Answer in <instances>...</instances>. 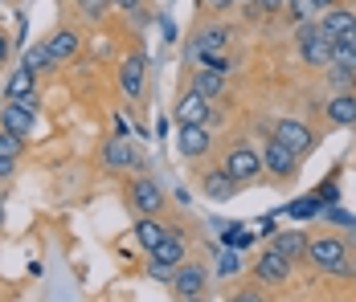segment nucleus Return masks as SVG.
I'll use <instances>...</instances> for the list:
<instances>
[{
    "label": "nucleus",
    "mask_w": 356,
    "mask_h": 302,
    "mask_svg": "<svg viewBox=\"0 0 356 302\" xmlns=\"http://www.w3.org/2000/svg\"><path fill=\"white\" fill-rule=\"evenodd\" d=\"M307 262L323 274H344V262H348V249L340 237H320V241H307Z\"/></svg>",
    "instance_id": "1"
},
{
    "label": "nucleus",
    "mask_w": 356,
    "mask_h": 302,
    "mask_svg": "<svg viewBox=\"0 0 356 302\" xmlns=\"http://www.w3.org/2000/svg\"><path fill=\"white\" fill-rule=\"evenodd\" d=\"M299 53L307 66H332V37L323 33L320 25H299Z\"/></svg>",
    "instance_id": "2"
},
{
    "label": "nucleus",
    "mask_w": 356,
    "mask_h": 302,
    "mask_svg": "<svg viewBox=\"0 0 356 302\" xmlns=\"http://www.w3.org/2000/svg\"><path fill=\"white\" fill-rule=\"evenodd\" d=\"M270 139H275V143H283L286 151H295V156L312 151V143H316V135L307 131V123H299V119H283V123H275Z\"/></svg>",
    "instance_id": "3"
},
{
    "label": "nucleus",
    "mask_w": 356,
    "mask_h": 302,
    "mask_svg": "<svg viewBox=\"0 0 356 302\" xmlns=\"http://www.w3.org/2000/svg\"><path fill=\"white\" fill-rule=\"evenodd\" d=\"M262 171H270L275 180H291V176L299 171V156H295V151H286L283 143H275V139H270V143L262 147Z\"/></svg>",
    "instance_id": "4"
},
{
    "label": "nucleus",
    "mask_w": 356,
    "mask_h": 302,
    "mask_svg": "<svg viewBox=\"0 0 356 302\" xmlns=\"http://www.w3.org/2000/svg\"><path fill=\"white\" fill-rule=\"evenodd\" d=\"M221 171H225L229 180L246 184V180H254V176L262 171V156H258V151H250V147H234V151L225 156V164H221Z\"/></svg>",
    "instance_id": "5"
},
{
    "label": "nucleus",
    "mask_w": 356,
    "mask_h": 302,
    "mask_svg": "<svg viewBox=\"0 0 356 302\" xmlns=\"http://www.w3.org/2000/svg\"><path fill=\"white\" fill-rule=\"evenodd\" d=\"M205 282H209V274L201 262H180L177 274H172V290H177V299H197L201 290H205Z\"/></svg>",
    "instance_id": "6"
},
{
    "label": "nucleus",
    "mask_w": 356,
    "mask_h": 302,
    "mask_svg": "<svg viewBox=\"0 0 356 302\" xmlns=\"http://www.w3.org/2000/svg\"><path fill=\"white\" fill-rule=\"evenodd\" d=\"M103 164H107L111 171H131V168H143V156L127 143V139H111L107 147H103Z\"/></svg>",
    "instance_id": "7"
},
{
    "label": "nucleus",
    "mask_w": 356,
    "mask_h": 302,
    "mask_svg": "<svg viewBox=\"0 0 356 302\" xmlns=\"http://www.w3.org/2000/svg\"><path fill=\"white\" fill-rule=\"evenodd\" d=\"M254 278L262 282V286H279L291 278V262H286L283 253H275V249H266L258 262H254Z\"/></svg>",
    "instance_id": "8"
},
{
    "label": "nucleus",
    "mask_w": 356,
    "mask_h": 302,
    "mask_svg": "<svg viewBox=\"0 0 356 302\" xmlns=\"http://www.w3.org/2000/svg\"><path fill=\"white\" fill-rule=\"evenodd\" d=\"M229 25H205L197 41H193V58H205V53H225L229 49Z\"/></svg>",
    "instance_id": "9"
},
{
    "label": "nucleus",
    "mask_w": 356,
    "mask_h": 302,
    "mask_svg": "<svg viewBox=\"0 0 356 302\" xmlns=\"http://www.w3.org/2000/svg\"><path fill=\"white\" fill-rule=\"evenodd\" d=\"M131 204L140 208L143 217H156V212L164 208V188H160L156 180H136V184H131Z\"/></svg>",
    "instance_id": "10"
},
{
    "label": "nucleus",
    "mask_w": 356,
    "mask_h": 302,
    "mask_svg": "<svg viewBox=\"0 0 356 302\" xmlns=\"http://www.w3.org/2000/svg\"><path fill=\"white\" fill-rule=\"evenodd\" d=\"M0 127L13 131V135H21V139H29L33 127H37V115L33 110H25V106H17V102H8V106L0 110Z\"/></svg>",
    "instance_id": "11"
},
{
    "label": "nucleus",
    "mask_w": 356,
    "mask_h": 302,
    "mask_svg": "<svg viewBox=\"0 0 356 302\" xmlns=\"http://www.w3.org/2000/svg\"><path fill=\"white\" fill-rule=\"evenodd\" d=\"M177 119H180V127H205L209 123V99H201L197 90L184 94L177 106Z\"/></svg>",
    "instance_id": "12"
},
{
    "label": "nucleus",
    "mask_w": 356,
    "mask_h": 302,
    "mask_svg": "<svg viewBox=\"0 0 356 302\" xmlns=\"http://www.w3.org/2000/svg\"><path fill=\"white\" fill-rule=\"evenodd\" d=\"M147 253H152V262H164V266H180V262H184V237H180V229H172V225H168L164 241H160L156 249H147Z\"/></svg>",
    "instance_id": "13"
},
{
    "label": "nucleus",
    "mask_w": 356,
    "mask_h": 302,
    "mask_svg": "<svg viewBox=\"0 0 356 302\" xmlns=\"http://www.w3.org/2000/svg\"><path fill=\"white\" fill-rule=\"evenodd\" d=\"M320 29L332 41H344V37L356 29V17L348 12V8H323V21H320Z\"/></svg>",
    "instance_id": "14"
},
{
    "label": "nucleus",
    "mask_w": 356,
    "mask_h": 302,
    "mask_svg": "<svg viewBox=\"0 0 356 302\" xmlns=\"http://www.w3.org/2000/svg\"><path fill=\"white\" fill-rule=\"evenodd\" d=\"M45 45H49V62H54V66H66L74 53H78V45H82V41H78V33H74V29H58V33L49 37Z\"/></svg>",
    "instance_id": "15"
},
{
    "label": "nucleus",
    "mask_w": 356,
    "mask_h": 302,
    "mask_svg": "<svg viewBox=\"0 0 356 302\" xmlns=\"http://www.w3.org/2000/svg\"><path fill=\"white\" fill-rule=\"evenodd\" d=\"M275 253H283L286 262L295 266L299 258H307V237L299 233V229H286V233H275V245H270Z\"/></svg>",
    "instance_id": "16"
},
{
    "label": "nucleus",
    "mask_w": 356,
    "mask_h": 302,
    "mask_svg": "<svg viewBox=\"0 0 356 302\" xmlns=\"http://www.w3.org/2000/svg\"><path fill=\"white\" fill-rule=\"evenodd\" d=\"M323 110H327V119H332L336 127H353V123H356V94H348V90H344V94L327 99V106H323Z\"/></svg>",
    "instance_id": "17"
},
{
    "label": "nucleus",
    "mask_w": 356,
    "mask_h": 302,
    "mask_svg": "<svg viewBox=\"0 0 356 302\" xmlns=\"http://www.w3.org/2000/svg\"><path fill=\"white\" fill-rule=\"evenodd\" d=\"M25 94H37V74L33 69H25V66H17L13 69V78L4 82V99L17 102V99H25Z\"/></svg>",
    "instance_id": "18"
},
{
    "label": "nucleus",
    "mask_w": 356,
    "mask_h": 302,
    "mask_svg": "<svg viewBox=\"0 0 356 302\" xmlns=\"http://www.w3.org/2000/svg\"><path fill=\"white\" fill-rule=\"evenodd\" d=\"M180 151H184L188 160L205 156V151H209V131H205V127H180Z\"/></svg>",
    "instance_id": "19"
},
{
    "label": "nucleus",
    "mask_w": 356,
    "mask_h": 302,
    "mask_svg": "<svg viewBox=\"0 0 356 302\" xmlns=\"http://www.w3.org/2000/svg\"><path fill=\"white\" fill-rule=\"evenodd\" d=\"M193 90L201 94V99H221L225 94V74H217V69H201L197 78H193Z\"/></svg>",
    "instance_id": "20"
},
{
    "label": "nucleus",
    "mask_w": 356,
    "mask_h": 302,
    "mask_svg": "<svg viewBox=\"0 0 356 302\" xmlns=\"http://www.w3.org/2000/svg\"><path fill=\"white\" fill-rule=\"evenodd\" d=\"M201 188H205V196H209V201H229V196L238 192V180H229L225 171L217 168V171L205 176V184H201Z\"/></svg>",
    "instance_id": "21"
},
{
    "label": "nucleus",
    "mask_w": 356,
    "mask_h": 302,
    "mask_svg": "<svg viewBox=\"0 0 356 302\" xmlns=\"http://www.w3.org/2000/svg\"><path fill=\"white\" fill-rule=\"evenodd\" d=\"M119 86H123L131 99L140 94L143 90V58H127V62L119 66Z\"/></svg>",
    "instance_id": "22"
},
{
    "label": "nucleus",
    "mask_w": 356,
    "mask_h": 302,
    "mask_svg": "<svg viewBox=\"0 0 356 302\" xmlns=\"http://www.w3.org/2000/svg\"><path fill=\"white\" fill-rule=\"evenodd\" d=\"M164 233H168V225H160L156 217H140L136 221V241H140L143 249H156L164 241Z\"/></svg>",
    "instance_id": "23"
},
{
    "label": "nucleus",
    "mask_w": 356,
    "mask_h": 302,
    "mask_svg": "<svg viewBox=\"0 0 356 302\" xmlns=\"http://www.w3.org/2000/svg\"><path fill=\"white\" fill-rule=\"evenodd\" d=\"M21 66L25 69H54V62H49V45H45V41H37V45H29V49H25V62H21Z\"/></svg>",
    "instance_id": "24"
},
{
    "label": "nucleus",
    "mask_w": 356,
    "mask_h": 302,
    "mask_svg": "<svg viewBox=\"0 0 356 302\" xmlns=\"http://www.w3.org/2000/svg\"><path fill=\"white\" fill-rule=\"evenodd\" d=\"M283 212L291 221H307V217H320V201H316V196H303V201H291Z\"/></svg>",
    "instance_id": "25"
},
{
    "label": "nucleus",
    "mask_w": 356,
    "mask_h": 302,
    "mask_svg": "<svg viewBox=\"0 0 356 302\" xmlns=\"http://www.w3.org/2000/svg\"><path fill=\"white\" fill-rule=\"evenodd\" d=\"M332 66L356 74V49L348 45V41H332Z\"/></svg>",
    "instance_id": "26"
},
{
    "label": "nucleus",
    "mask_w": 356,
    "mask_h": 302,
    "mask_svg": "<svg viewBox=\"0 0 356 302\" xmlns=\"http://www.w3.org/2000/svg\"><path fill=\"white\" fill-rule=\"evenodd\" d=\"M25 151V139L21 135H13V131H4L0 127V160H17Z\"/></svg>",
    "instance_id": "27"
},
{
    "label": "nucleus",
    "mask_w": 356,
    "mask_h": 302,
    "mask_svg": "<svg viewBox=\"0 0 356 302\" xmlns=\"http://www.w3.org/2000/svg\"><path fill=\"white\" fill-rule=\"evenodd\" d=\"M238 269H242V258H238V249L221 253V262H217V274H221V278H229V274H238Z\"/></svg>",
    "instance_id": "28"
},
{
    "label": "nucleus",
    "mask_w": 356,
    "mask_h": 302,
    "mask_svg": "<svg viewBox=\"0 0 356 302\" xmlns=\"http://www.w3.org/2000/svg\"><path fill=\"white\" fill-rule=\"evenodd\" d=\"M197 62H201L205 69H217V74H229V66H234L225 53H205V58H197Z\"/></svg>",
    "instance_id": "29"
},
{
    "label": "nucleus",
    "mask_w": 356,
    "mask_h": 302,
    "mask_svg": "<svg viewBox=\"0 0 356 302\" xmlns=\"http://www.w3.org/2000/svg\"><path fill=\"white\" fill-rule=\"evenodd\" d=\"M82 4V12L90 17V21H99V17H107V8H111V0H78Z\"/></svg>",
    "instance_id": "30"
},
{
    "label": "nucleus",
    "mask_w": 356,
    "mask_h": 302,
    "mask_svg": "<svg viewBox=\"0 0 356 302\" xmlns=\"http://www.w3.org/2000/svg\"><path fill=\"white\" fill-rule=\"evenodd\" d=\"M172 274H177V266H164V262L147 266V278H156V282H172Z\"/></svg>",
    "instance_id": "31"
},
{
    "label": "nucleus",
    "mask_w": 356,
    "mask_h": 302,
    "mask_svg": "<svg viewBox=\"0 0 356 302\" xmlns=\"http://www.w3.org/2000/svg\"><path fill=\"white\" fill-rule=\"evenodd\" d=\"M316 201H320V204H336V201H340V188H336V184H320Z\"/></svg>",
    "instance_id": "32"
},
{
    "label": "nucleus",
    "mask_w": 356,
    "mask_h": 302,
    "mask_svg": "<svg viewBox=\"0 0 356 302\" xmlns=\"http://www.w3.org/2000/svg\"><path fill=\"white\" fill-rule=\"evenodd\" d=\"M229 302H266V299H262V290H254V286H246V290H238V294H234Z\"/></svg>",
    "instance_id": "33"
},
{
    "label": "nucleus",
    "mask_w": 356,
    "mask_h": 302,
    "mask_svg": "<svg viewBox=\"0 0 356 302\" xmlns=\"http://www.w3.org/2000/svg\"><path fill=\"white\" fill-rule=\"evenodd\" d=\"M13 171H17V160H0V180H4V176H13Z\"/></svg>",
    "instance_id": "34"
},
{
    "label": "nucleus",
    "mask_w": 356,
    "mask_h": 302,
    "mask_svg": "<svg viewBox=\"0 0 356 302\" xmlns=\"http://www.w3.org/2000/svg\"><path fill=\"white\" fill-rule=\"evenodd\" d=\"M262 4V12H275V8H283V0H258Z\"/></svg>",
    "instance_id": "35"
},
{
    "label": "nucleus",
    "mask_w": 356,
    "mask_h": 302,
    "mask_svg": "<svg viewBox=\"0 0 356 302\" xmlns=\"http://www.w3.org/2000/svg\"><path fill=\"white\" fill-rule=\"evenodd\" d=\"M312 8H336V0H307Z\"/></svg>",
    "instance_id": "36"
},
{
    "label": "nucleus",
    "mask_w": 356,
    "mask_h": 302,
    "mask_svg": "<svg viewBox=\"0 0 356 302\" xmlns=\"http://www.w3.org/2000/svg\"><path fill=\"white\" fill-rule=\"evenodd\" d=\"M4 58H8V37L0 33V62H4Z\"/></svg>",
    "instance_id": "37"
},
{
    "label": "nucleus",
    "mask_w": 356,
    "mask_h": 302,
    "mask_svg": "<svg viewBox=\"0 0 356 302\" xmlns=\"http://www.w3.org/2000/svg\"><path fill=\"white\" fill-rule=\"evenodd\" d=\"M111 4H119V8H136L140 0H111Z\"/></svg>",
    "instance_id": "38"
},
{
    "label": "nucleus",
    "mask_w": 356,
    "mask_h": 302,
    "mask_svg": "<svg viewBox=\"0 0 356 302\" xmlns=\"http://www.w3.org/2000/svg\"><path fill=\"white\" fill-rule=\"evenodd\" d=\"M209 4H213V8H229V4H234V0H209Z\"/></svg>",
    "instance_id": "39"
},
{
    "label": "nucleus",
    "mask_w": 356,
    "mask_h": 302,
    "mask_svg": "<svg viewBox=\"0 0 356 302\" xmlns=\"http://www.w3.org/2000/svg\"><path fill=\"white\" fill-rule=\"evenodd\" d=\"M344 41H348V45H353V49H356V29H353V33H348V37H344Z\"/></svg>",
    "instance_id": "40"
},
{
    "label": "nucleus",
    "mask_w": 356,
    "mask_h": 302,
    "mask_svg": "<svg viewBox=\"0 0 356 302\" xmlns=\"http://www.w3.org/2000/svg\"><path fill=\"white\" fill-rule=\"evenodd\" d=\"M180 302H201V294H197V299H180Z\"/></svg>",
    "instance_id": "41"
},
{
    "label": "nucleus",
    "mask_w": 356,
    "mask_h": 302,
    "mask_svg": "<svg viewBox=\"0 0 356 302\" xmlns=\"http://www.w3.org/2000/svg\"><path fill=\"white\" fill-rule=\"evenodd\" d=\"M353 274H356V258H353Z\"/></svg>",
    "instance_id": "42"
},
{
    "label": "nucleus",
    "mask_w": 356,
    "mask_h": 302,
    "mask_svg": "<svg viewBox=\"0 0 356 302\" xmlns=\"http://www.w3.org/2000/svg\"><path fill=\"white\" fill-rule=\"evenodd\" d=\"M283 4H291V0H283Z\"/></svg>",
    "instance_id": "43"
}]
</instances>
